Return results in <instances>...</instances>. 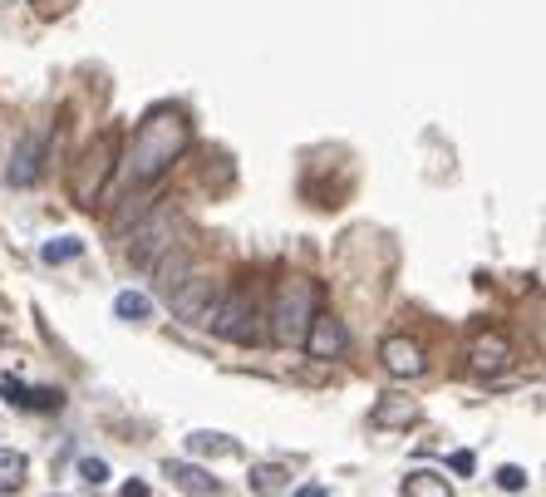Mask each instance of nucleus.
I'll use <instances>...</instances> for the list:
<instances>
[{"mask_svg":"<svg viewBox=\"0 0 546 497\" xmlns=\"http://www.w3.org/2000/svg\"><path fill=\"white\" fill-rule=\"evenodd\" d=\"M182 143H187V119L178 109H158L148 114L133 143H128V158H123V187H148L158 183L173 163H178Z\"/></svg>","mask_w":546,"mask_h":497,"instance_id":"nucleus-1","label":"nucleus"},{"mask_svg":"<svg viewBox=\"0 0 546 497\" xmlns=\"http://www.w3.org/2000/svg\"><path fill=\"white\" fill-rule=\"evenodd\" d=\"M315 311H320V306H315V286H310L305 276L281 281L276 306H271V340H276L281 350H296L305 340V330H310V315Z\"/></svg>","mask_w":546,"mask_h":497,"instance_id":"nucleus-2","label":"nucleus"},{"mask_svg":"<svg viewBox=\"0 0 546 497\" xmlns=\"http://www.w3.org/2000/svg\"><path fill=\"white\" fill-rule=\"evenodd\" d=\"M212 330L222 335V340H237V345H251V340H261V330H256V301H251V291H232L222 306H212Z\"/></svg>","mask_w":546,"mask_h":497,"instance_id":"nucleus-3","label":"nucleus"},{"mask_svg":"<svg viewBox=\"0 0 546 497\" xmlns=\"http://www.w3.org/2000/svg\"><path fill=\"white\" fill-rule=\"evenodd\" d=\"M301 345H305V355H315V360H335V355H345V325H340V315L315 311Z\"/></svg>","mask_w":546,"mask_h":497,"instance_id":"nucleus-4","label":"nucleus"},{"mask_svg":"<svg viewBox=\"0 0 546 497\" xmlns=\"http://www.w3.org/2000/svg\"><path fill=\"white\" fill-rule=\"evenodd\" d=\"M379 365L394 374V379H419L424 374V350L409 340V335H389L384 345H379Z\"/></svg>","mask_w":546,"mask_h":497,"instance_id":"nucleus-5","label":"nucleus"},{"mask_svg":"<svg viewBox=\"0 0 546 497\" xmlns=\"http://www.w3.org/2000/svg\"><path fill=\"white\" fill-rule=\"evenodd\" d=\"M168 301H173V311H178L182 320H202V315H212V306H217V296H212V281H207L202 271H192V276L182 281Z\"/></svg>","mask_w":546,"mask_h":497,"instance_id":"nucleus-6","label":"nucleus"},{"mask_svg":"<svg viewBox=\"0 0 546 497\" xmlns=\"http://www.w3.org/2000/svg\"><path fill=\"white\" fill-rule=\"evenodd\" d=\"M419 419V404L409 399V394H384L374 409H369V424L374 429H409Z\"/></svg>","mask_w":546,"mask_h":497,"instance_id":"nucleus-7","label":"nucleus"},{"mask_svg":"<svg viewBox=\"0 0 546 497\" xmlns=\"http://www.w3.org/2000/svg\"><path fill=\"white\" fill-rule=\"evenodd\" d=\"M507 360H512V340L507 335H478L473 340V355H468V365L478 374H497V370H507Z\"/></svg>","mask_w":546,"mask_h":497,"instance_id":"nucleus-8","label":"nucleus"},{"mask_svg":"<svg viewBox=\"0 0 546 497\" xmlns=\"http://www.w3.org/2000/svg\"><path fill=\"white\" fill-rule=\"evenodd\" d=\"M0 394H5V404H15V409H60L64 404L60 389H25L15 374L0 379Z\"/></svg>","mask_w":546,"mask_h":497,"instance_id":"nucleus-9","label":"nucleus"},{"mask_svg":"<svg viewBox=\"0 0 546 497\" xmlns=\"http://www.w3.org/2000/svg\"><path fill=\"white\" fill-rule=\"evenodd\" d=\"M163 473H168V478L178 483L182 493H192V497H202V493H217V478H212V473H202L197 463H168Z\"/></svg>","mask_w":546,"mask_h":497,"instance_id":"nucleus-10","label":"nucleus"},{"mask_svg":"<svg viewBox=\"0 0 546 497\" xmlns=\"http://www.w3.org/2000/svg\"><path fill=\"white\" fill-rule=\"evenodd\" d=\"M404 497H453V488H448L443 473H433V468H414V473L404 478Z\"/></svg>","mask_w":546,"mask_h":497,"instance_id":"nucleus-11","label":"nucleus"},{"mask_svg":"<svg viewBox=\"0 0 546 497\" xmlns=\"http://www.w3.org/2000/svg\"><path fill=\"white\" fill-rule=\"evenodd\" d=\"M25 453H15V448H0V493H20L25 488Z\"/></svg>","mask_w":546,"mask_h":497,"instance_id":"nucleus-12","label":"nucleus"},{"mask_svg":"<svg viewBox=\"0 0 546 497\" xmlns=\"http://www.w3.org/2000/svg\"><path fill=\"white\" fill-rule=\"evenodd\" d=\"M286 478H291V473H286L281 463H261V468H251V493H256V497H276L281 488H286Z\"/></svg>","mask_w":546,"mask_h":497,"instance_id":"nucleus-13","label":"nucleus"},{"mask_svg":"<svg viewBox=\"0 0 546 497\" xmlns=\"http://www.w3.org/2000/svg\"><path fill=\"white\" fill-rule=\"evenodd\" d=\"M187 276H192V271H187V251H178V256H163V261H158V291H163V296H173Z\"/></svg>","mask_w":546,"mask_h":497,"instance_id":"nucleus-14","label":"nucleus"},{"mask_svg":"<svg viewBox=\"0 0 546 497\" xmlns=\"http://www.w3.org/2000/svg\"><path fill=\"white\" fill-rule=\"evenodd\" d=\"M40 178V143H25V153H20V163L10 168V183H35Z\"/></svg>","mask_w":546,"mask_h":497,"instance_id":"nucleus-15","label":"nucleus"},{"mask_svg":"<svg viewBox=\"0 0 546 497\" xmlns=\"http://www.w3.org/2000/svg\"><path fill=\"white\" fill-rule=\"evenodd\" d=\"M114 311H119L123 320H148V311H153V301H148L143 291H123L119 301H114Z\"/></svg>","mask_w":546,"mask_h":497,"instance_id":"nucleus-16","label":"nucleus"},{"mask_svg":"<svg viewBox=\"0 0 546 497\" xmlns=\"http://www.w3.org/2000/svg\"><path fill=\"white\" fill-rule=\"evenodd\" d=\"M187 448L202 453V458H207V453H237V443L222 434H187Z\"/></svg>","mask_w":546,"mask_h":497,"instance_id":"nucleus-17","label":"nucleus"},{"mask_svg":"<svg viewBox=\"0 0 546 497\" xmlns=\"http://www.w3.org/2000/svg\"><path fill=\"white\" fill-rule=\"evenodd\" d=\"M79 251H84L79 237H64V242H45V247H40V261H50V266H55V261H74Z\"/></svg>","mask_w":546,"mask_h":497,"instance_id":"nucleus-18","label":"nucleus"},{"mask_svg":"<svg viewBox=\"0 0 546 497\" xmlns=\"http://www.w3.org/2000/svg\"><path fill=\"white\" fill-rule=\"evenodd\" d=\"M79 478L99 488V483H109V463L104 458H79Z\"/></svg>","mask_w":546,"mask_h":497,"instance_id":"nucleus-19","label":"nucleus"},{"mask_svg":"<svg viewBox=\"0 0 546 497\" xmlns=\"http://www.w3.org/2000/svg\"><path fill=\"white\" fill-rule=\"evenodd\" d=\"M497 488H507V493H522V488H527V473H522L517 463H507V468H497Z\"/></svg>","mask_w":546,"mask_h":497,"instance_id":"nucleus-20","label":"nucleus"},{"mask_svg":"<svg viewBox=\"0 0 546 497\" xmlns=\"http://www.w3.org/2000/svg\"><path fill=\"white\" fill-rule=\"evenodd\" d=\"M119 497H148V483H138V478H128Z\"/></svg>","mask_w":546,"mask_h":497,"instance_id":"nucleus-21","label":"nucleus"},{"mask_svg":"<svg viewBox=\"0 0 546 497\" xmlns=\"http://www.w3.org/2000/svg\"><path fill=\"white\" fill-rule=\"evenodd\" d=\"M453 468L458 473H473V453H453Z\"/></svg>","mask_w":546,"mask_h":497,"instance_id":"nucleus-22","label":"nucleus"},{"mask_svg":"<svg viewBox=\"0 0 546 497\" xmlns=\"http://www.w3.org/2000/svg\"><path fill=\"white\" fill-rule=\"evenodd\" d=\"M296 497H330V493H325L320 483H305V488H301V493H296Z\"/></svg>","mask_w":546,"mask_h":497,"instance_id":"nucleus-23","label":"nucleus"},{"mask_svg":"<svg viewBox=\"0 0 546 497\" xmlns=\"http://www.w3.org/2000/svg\"><path fill=\"white\" fill-rule=\"evenodd\" d=\"M202 497H222V493H202Z\"/></svg>","mask_w":546,"mask_h":497,"instance_id":"nucleus-24","label":"nucleus"},{"mask_svg":"<svg viewBox=\"0 0 546 497\" xmlns=\"http://www.w3.org/2000/svg\"><path fill=\"white\" fill-rule=\"evenodd\" d=\"M0 340H5V335H0Z\"/></svg>","mask_w":546,"mask_h":497,"instance_id":"nucleus-25","label":"nucleus"}]
</instances>
